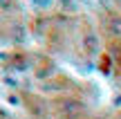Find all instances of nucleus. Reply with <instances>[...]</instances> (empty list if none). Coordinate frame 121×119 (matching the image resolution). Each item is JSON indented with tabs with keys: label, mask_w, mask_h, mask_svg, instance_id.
<instances>
[{
	"label": "nucleus",
	"mask_w": 121,
	"mask_h": 119,
	"mask_svg": "<svg viewBox=\"0 0 121 119\" xmlns=\"http://www.w3.org/2000/svg\"><path fill=\"white\" fill-rule=\"evenodd\" d=\"M105 29H108L110 36L121 38V16H110V18H108V25H105Z\"/></svg>",
	"instance_id": "obj_1"
},
{
	"label": "nucleus",
	"mask_w": 121,
	"mask_h": 119,
	"mask_svg": "<svg viewBox=\"0 0 121 119\" xmlns=\"http://www.w3.org/2000/svg\"><path fill=\"white\" fill-rule=\"evenodd\" d=\"M85 49L90 54H94L96 49H99V38H96V34H87L85 36Z\"/></svg>",
	"instance_id": "obj_2"
}]
</instances>
